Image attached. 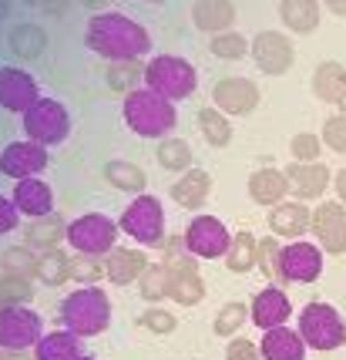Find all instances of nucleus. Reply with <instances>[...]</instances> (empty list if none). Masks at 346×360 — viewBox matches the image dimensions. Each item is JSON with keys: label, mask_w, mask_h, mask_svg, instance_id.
<instances>
[{"label": "nucleus", "mask_w": 346, "mask_h": 360, "mask_svg": "<svg viewBox=\"0 0 346 360\" xmlns=\"http://www.w3.org/2000/svg\"><path fill=\"white\" fill-rule=\"evenodd\" d=\"M44 44H48L44 31H41V27H31V24H24V27H17V31L11 34V47H14L20 58H27V61L41 58Z\"/></svg>", "instance_id": "4c0bfd02"}, {"label": "nucleus", "mask_w": 346, "mask_h": 360, "mask_svg": "<svg viewBox=\"0 0 346 360\" xmlns=\"http://www.w3.org/2000/svg\"><path fill=\"white\" fill-rule=\"evenodd\" d=\"M81 4H88V7H105V0H81Z\"/></svg>", "instance_id": "5fc2aeb1"}, {"label": "nucleus", "mask_w": 346, "mask_h": 360, "mask_svg": "<svg viewBox=\"0 0 346 360\" xmlns=\"http://www.w3.org/2000/svg\"><path fill=\"white\" fill-rule=\"evenodd\" d=\"M152 266V259L142 250H128V246H114L105 256V273L114 286H128V283L142 280V273Z\"/></svg>", "instance_id": "412c9836"}, {"label": "nucleus", "mask_w": 346, "mask_h": 360, "mask_svg": "<svg viewBox=\"0 0 346 360\" xmlns=\"http://www.w3.org/2000/svg\"><path fill=\"white\" fill-rule=\"evenodd\" d=\"M145 84L152 91L165 94L168 101H182L199 88V71L192 68L185 58H175V54H158L145 64Z\"/></svg>", "instance_id": "39448f33"}, {"label": "nucleus", "mask_w": 346, "mask_h": 360, "mask_svg": "<svg viewBox=\"0 0 346 360\" xmlns=\"http://www.w3.org/2000/svg\"><path fill=\"white\" fill-rule=\"evenodd\" d=\"M37 81L24 71V68H14V64H4L0 68V108L14 111V115H24L27 108L37 105Z\"/></svg>", "instance_id": "4468645a"}, {"label": "nucleus", "mask_w": 346, "mask_h": 360, "mask_svg": "<svg viewBox=\"0 0 346 360\" xmlns=\"http://www.w3.org/2000/svg\"><path fill=\"white\" fill-rule=\"evenodd\" d=\"M155 158L165 172H189L192 169V148L185 139H161L155 148Z\"/></svg>", "instance_id": "72a5a7b5"}, {"label": "nucleus", "mask_w": 346, "mask_h": 360, "mask_svg": "<svg viewBox=\"0 0 346 360\" xmlns=\"http://www.w3.org/2000/svg\"><path fill=\"white\" fill-rule=\"evenodd\" d=\"M84 44L105 61H142L152 54V34L121 11H101L88 20Z\"/></svg>", "instance_id": "f257e3e1"}, {"label": "nucleus", "mask_w": 346, "mask_h": 360, "mask_svg": "<svg viewBox=\"0 0 346 360\" xmlns=\"http://www.w3.org/2000/svg\"><path fill=\"white\" fill-rule=\"evenodd\" d=\"M313 226V212L302 202H279L269 209V229L279 239H296Z\"/></svg>", "instance_id": "b1692460"}, {"label": "nucleus", "mask_w": 346, "mask_h": 360, "mask_svg": "<svg viewBox=\"0 0 346 360\" xmlns=\"http://www.w3.org/2000/svg\"><path fill=\"white\" fill-rule=\"evenodd\" d=\"M108 273H105V259H98V256H71V280L81 283V286H98V283L105 280Z\"/></svg>", "instance_id": "a19ab883"}, {"label": "nucleus", "mask_w": 346, "mask_h": 360, "mask_svg": "<svg viewBox=\"0 0 346 360\" xmlns=\"http://www.w3.org/2000/svg\"><path fill=\"white\" fill-rule=\"evenodd\" d=\"M323 141H326V148L346 155V115L326 118V125H323Z\"/></svg>", "instance_id": "de8ad7c7"}, {"label": "nucleus", "mask_w": 346, "mask_h": 360, "mask_svg": "<svg viewBox=\"0 0 346 360\" xmlns=\"http://www.w3.org/2000/svg\"><path fill=\"white\" fill-rule=\"evenodd\" d=\"M212 101L225 115H249L259 105V88L246 78H222L212 88Z\"/></svg>", "instance_id": "f3484780"}, {"label": "nucleus", "mask_w": 346, "mask_h": 360, "mask_svg": "<svg viewBox=\"0 0 346 360\" xmlns=\"http://www.w3.org/2000/svg\"><path fill=\"white\" fill-rule=\"evenodd\" d=\"M17 222H20V209L14 205V199L0 195V236H4V233H14Z\"/></svg>", "instance_id": "8fccbe9b"}, {"label": "nucleus", "mask_w": 346, "mask_h": 360, "mask_svg": "<svg viewBox=\"0 0 346 360\" xmlns=\"http://www.w3.org/2000/svg\"><path fill=\"white\" fill-rule=\"evenodd\" d=\"M249 54H252V61H255V68L262 75H272V78H283L286 71L293 68V61H296L293 41L279 31H259L252 37Z\"/></svg>", "instance_id": "f8f14e48"}, {"label": "nucleus", "mask_w": 346, "mask_h": 360, "mask_svg": "<svg viewBox=\"0 0 346 360\" xmlns=\"http://www.w3.org/2000/svg\"><path fill=\"white\" fill-rule=\"evenodd\" d=\"M185 246H189L192 256H199V259H219L225 256L229 250V243H232V233L222 226V219L215 216H192L189 226H185Z\"/></svg>", "instance_id": "9b49d317"}, {"label": "nucleus", "mask_w": 346, "mask_h": 360, "mask_svg": "<svg viewBox=\"0 0 346 360\" xmlns=\"http://www.w3.org/2000/svg\"><path fill=\"white\" fill-rule=\"evenodd\" d=\"M199 128H202V139L212 148H225L232 141V125H229V115L219 108H202L199 111Z\"/></svg>", "instance_id": "f704fd0d"}, {"label": "nucleus", "mask_w": 346, "mask_h": 360, "mask_svg": "<svg viewBox=\"0 0 346 360\" xmlns=\"http://www.w3.org/2000/svg\"><path fill=\"white\" fill-rule=\"evenodd\" d=\"M118 226H121V233L131 236L138 246H165L168 239H165V209H161V202H158L155 195H148V192H142V195H135L131 202H128V209L121 212V219H118Z\"/></svg>", "instance_id": "423d86ee"}, {"label": "nucleus", "mask_w": 346, "mask_h": 360, "mask_svg": "<svg viewBox=\"0 0 346 360\" xmlns=\"http://www.w3.org/2000/svg\"><path fill=\"white\" fill-rule=\"evenodd\" d=\"M192 24L202 34H212V37L222 31H232L236 7H232V0H195L192 4Z\"/></svg>", "instance_id": "5701e85b"}, {"label": "nucleus", "mask_w": 346, "mask_h": 360, "mask_svg": "<svg viewBox=\"0 0 346 360\" xmlns=\"http://www.w3.org/2000/svg\"><path fill=\"white\" fill-rule=\"evenodd\" d=\"M299 337L313 350H336L346 344V323L330 303H306L299 310Z\"/></svg>", "instance_id": "6e6552de"}, {"label": "nucleus", "mask_w": 346, "mask_h": 360, "mask_svg": "<svg viewBox=\"0 0 346 360\" xmlns=\"http://www.w3.org/2000/svg\"><path fill=\"white\" fill-rule=\"evenodd\" d=\"M138 78H145V68H138V61H108L105 81H108L111 91H135Z\"/></svg>", "instance_id": "c9c22d12"}, {"label": "nucleus", "mask_w": 346, "mask_h": 360, "mask_svg": "<svg viewBox=\"0 0 346 360\" xmlns=\"http://www.w3.org/2000/svg\"><path fill=\"white\" fill-rule=\"evenodd\" d=\"M81 354V337L71 330H51L34 347V360H78Z\"/></svg>", "instance_id": "cd10ccee"}, {"label": "nucleus", "mask_w": 346, "mask_h": 360, "mask_svg": "<svg viewBox=\"0 0 346 360\" xmlns=\"http://www.w3.org/2000/svg\"><path fill=\"white\" fill-rule=\"evenodd\" d=\"M0 360H24V357H20V354H11V350H4V347H0Z\"/></svg>", "instance_id": "864d4df0"}, {"label": "nucleus", "mask_w": 346, "mask_h": 360, "mask_svg": "<svg viewBox=\"0 0 346 360\" xmlns=\"http://www.w3.org/2000/svg\"><path fill=\"white\" fill-rule=\"evenodd\" d=\"M34 263H37V259H34L31 246H11V250H4V256H0L4 273H14V276H31Z\"/></svg>", "instance_id": "c03bdc74"}, {"label": "nucleus", "mask_w": 346, "mask_h": 360, "mask_svg": "<svg viewBox=\"0 0 346 360\" xmlns=\"http://www.w3.org/2000/svg\"><path fill=\"white\" fill-rule=\"evenodd\" d=\"M7 14V0H0V17Z\"/></svg>", "instance_id": "6e6d98bb"}, {"label": "nucleus", "mask_w": 346, "mask_h": 360, "mask_svg": "<svg viewBox=\"0 0 346 360\" xmlns=\"http://www.w3.org/2000/svg\"><path fill=\"white\" fill-rule=\"evenodd\" d=\"M259 269L266 273L269 280L286 283L283 280V246L276 243V236H269V239L259 243Z\"/></svg>", "instance_id": "37998d69"}, {"label": "nucleus", "mask_w": 346, "mask_h": 360, "mask_svg": "<svg viewBox=\"0 0 346 360\" xmlns=\"http://www.w3.org/2000/svg\"><path fill=\"white\" fill-rule=\"evenodd\" d=\"M323 4H326V11H330V14L346 17V0H323Z\"/></svg>", "instance_id": "603ef678"}, {"label": "nucleus", "mask_w": 346, "mask_h": 360, "mask_svg": "<svg viewBox=\"0 0 346 360\" xmlns=\"http://www.w3.org/2000/svg\"><path fill=\"white\" fill-rule=\"evenodd\" d=\"M286 179H289V188L302 199H319L326 186H333V172L323 165V162H293L286 169Z\"/></svg>", "instance_id": "aec40b11"}, {"label": "nucleus", "mask_w": 346, "mask_h": 360, "mask_svg": "<svg viewBox=\"0 0 346 360\" xmlns=\"http://www.w3.org/2000/svg\"><path fill=\"white\" fill-rule=\"evenodd\" d=\"M44 337L41 316L31 307L17 303V307H0V347L11 354H24L37 347V340Z\"/></svg>", "instance_id": "9d476101"}, {"label": "nucleus", "mask_w": 346, "mask_h": 360, "mask_svg": "<svg viewBox=\"0 0 346 360\" xmlns=\"http://www.w3.org/2000/svg\"><path fill=\"white\" fill-rule=\"evenodd\" d=\"M313 91L326 105H346V68L340 61H323L313 75Z\"/></svg>", "instance_id": "bb28decb"}, {"label": "nucleus", "mask_w": 346, "mask_h": 360, "mask_svg": "<svg viewBox=\"0 0 346 360\" xmlns=\"http://www.w3.org/2000/svg\"><path fill=\"white\" fill-rule=\"evenodd\" d=\"M121 226L101 212H88L67 226V246L81 256H108L118 246Z\"/></svg>", "instance_id": "1a4fd4ad"}, {"label": "nucleus", "mask_w": 346, "mask_h": 360, "mask_svg": "<svg viewBox=\"0 0 346 360\" xmlns=\"http://www.w3.org/2000/svg\"><path fill=\"white\" fill-rule=\"evenodd\" d=\"M20 118H24V125H20L24 135L37 141V145H44V148L61 145L71 135V115H67V108L58 98H37V105L27 108Z\"/></svg>", "instance_id": "0eeeda50"}, {"label": "nucleus", "mask_w": 346, "mask_h": 360, "mask_svg": "<svg viewBox=\"0 0 346 360\" xmlns=\"http://www.w3.org/2000/svg\"><path fill=\"white\" fill-rule=\"evenodd\" d=\"M78 360H95V357H91V354H81V357Z\"/></svg>", "instance_id": "4d7b16f0"}, {"label": "nucleus", "mask_w": 346, "mask_h": 360, "mask_svg": "<svg viewBox=\"0 0 346 360\" xmlns=\"http://www.w3.org/2000/svg\"><path fill=\"white\" fill-rule=\"evenodd\" d=\"M323 273V250L313 243H289L283 246V280L286 283H313Z\"/></svg>", "instance_id": "dca6fc26"}, {"label": "nucleus", "mask_w": 346, "mask_h": 360, "mask_svg": "<svg viewBox=\"0 0 346 360\" xmlns=\"http://www.w3.org/2000/svg\"><path fill=\"white\" fill-rule=\"evenodd\" d=\"M14 205L20 209V216L27 219H44L54 212V192H51L48 182H41L37 175L34 179H17L14 186Z\"/></svg>", "instance_id": "6ab92c4d"}, {"label": "nucleus", "mask_w": 346, "mask_h": 360, "mask_svg": "<svg viewBox=\"0 0 346 360\" xmlns=\"http://www.w3.org/2000/svg\"><path fill=\"white\" fill-rule=\"evenodd\" d=\"M138 327H145V330H152V333H172L175 327H178V320H175L165 307H148L142 316H138Z\"/></svg>", "instance_id": "a18cd8bd"}, {"label": "nucleus", "mask_w": 346, "mask_h": 360, "mask_svg": "<svg viewBox=\"0 0 346 360\" xmlns=\"http://www.w3.org/2000/svg\"><path fill=\"white\" fill-rule=\"evenodd\" d=\"M121 115H125V125L138 135V139H168L172 128L178 125V111L175 105L165 98V94L152 91V88H135V91L125 94V105H121Z\"/></svg>", "instance_id": "f03ea898"}, {"label": "nucleus", "mask_w": 346, "mask_h": 360, "mask_svg": "<svg viewBox=\"0 0 346 360\" xmlns=\"http://www.w3.org/2000/svg\"><path fill=\"white\" fill-rule=\"evenodd\" d=\"M249 44H252V41H246L242 34L222 31V34H215V37L208 41V51H212L215 58H222V61H239V58H246Z\"/></svg>", "instance_id": "58836bf2"}, {"label": "nucleus", "mask_w": 346, "mask_h": 360, "mask_svg": "<svg viewBox=\"0 0 346 360\" xmlns=\"http://www.w3.org/2000/svg\"><path fill=\"white\" fill-rule=\"evenodd\" d=\"M279 20L293 34H313L319 27V0H283Z\"/></svg>", "instance_id": "c85d7f7f"}, {"label": "nucleus", "mask_w": 346, "mask_h": 360, "mask_svg": "<svg viewBox=\"0 0 346 360\" xmlns=\"http://www.w3.org/2000/svg\"><path fill=\"white\" fill-rule=\"evenodd\" d=\"M105 179H108L114 188H121V192H131V195H142L145 186H148V179L138 165H131L125 158H114L105 165Z\"/></svg>", "instance_id": "473e14b6"}, {"label": "nucleus", "mask_w": 346, "mask_h": 360, "mask_svg": "<svg viewBox=\"0 0 346 360\" xmlns=\"http://www.w3.org/2000/svg\"><path fill=\"white\" fill-rule=\"evenodd\" d=\"M31 297H34L31 276H14V273L0 276V307H17V303H27Z\"/></svg>", "instance_id": "ea45409f"}, {"label": "nucleus", "mask_w": 346, "mask_h": 360, "mask_svg": "<svg viewBox=\"0 0 346 360\" xmlns=\"http://www.w3.org/2000/svg\"><path fill=\"white\" fill-rule=\"evenodd\" d=\"M34 276L44 286H61V283L71 280V256H64L58 246L44 250L37 256V263H34Z\"/></svg>", "instance_id": "7c9ffc66"}, {"label": "nucleus", "mask_w": 346, "mask_h": 360, "mask_svg": "<svg viewBox=\"0 0 346 360\" xmlns=\"http://www.w3.org/2000/svg\"><path fill=\"white\" fill-rule=\"evenodd\" d=\"M165 269H168V300H175L178 307H195L205 300V280L195 256L189 252L185 239H168L165 243Z\"/></svg>", "instance_id": "20e7f679"}, {"label": "nucleus", "mask_w": 346, "mask_h": 360, "mask_svg": "<svg viewBox=\"0 0 346 360\" xmlns=\"http://www.w3.org/2000/svg\"><path fill=\"white\" fill-rule=\"evenodd\" d=\"M67 226L71 222H64L61 216H44V219H34L31 229H27V246L31 250H54L61 239H67Z\"/></svg>", "instance_id": "2f4dec72"}, {"label": "nucleus", "mask_w": 346, "mask_h": 360, "mask_svg": "<svg viewBox=\"0 0 346 360\" xmlns=\"http://www.w3.org/2000/svg\"><path fill=\"white\" fill-rule=\"evenodd\" d=\"M138 293L148 303H158V300L168 297V269H165V263H152L145 269L142 280H138Z\"/></svg>", "instance_id": "e433bc0d"}, {"label": "nucleus", "mask_w": 346, "mask_h": 360, "mask_svg": "<svg viewBox=\"0 0 346 360\" xmlns=\"http://www.w3.org/2000/svg\"><path fill=\"white\" fill-rule=\"evenodd\" d=\"M259 354L262 360H306V340L299 337V330L272 327L262 333L259 340Z\"/></svg>", "instance_id": "4be33fe9"}, {"label": "nucleus", "mask_w": 346, "mask_h": 360, "mask_svg": "<svg viewBox=\"0 0 346 360\" xmlns=\"http://www.w3.org/2000/svg\"><path fill=\"white\" fill-rule=\"evenodd\" d=\"M225 360H262V354H259V344H252L246 337H236L225 347Z\"/></svg>", "instance_id": "09e8293b"}, {"label": "nucleus", "mask_w": 346, "mask_h": 360, "mask_svg": "<svg viewBox=\"0 0 346 360\" xmlns=\"http://www.w3.org/2000/svg\"><path fill=\"white\" fill-rule=\"evenodd\" d=\"M289 152H293L296 162H319V155H323V139L302 131V135H296V139L289 141Z\"/></svg>", "instance_id": "49530a36"}, {"label": "nucleus", "mask_w": 346, "mask_h": 360, "mask_svg": "<svg viewBox=\"0 0 346 360\" xmlns=\"http://www.w3.org/2000/svg\"><path fill=\"white\" fill-rule=\"evenodd\" d=\"M61 323L64 330L78 337H98L111 323V300L101 286H81L67 293L61 303Z\"/></svg>", "instance_id": "7ed1b4c3"}, {"label": "nucleus", "mask_w": 346, "mask_h": 360, "mask_svg": "<svg viewBox=\"0 0 346 360\" xmlns=\"http://www.w3.org/2000/svg\"><path fill=\"white\" fill-rule=\"evenodd\" d=\"M208 192H212V175L205 172V169H195V165H192L189 172H182L178 182H172V199L182 209H202Z\"/></svg>", "instance_id": "393cba45"}, {"label": "nucleus", "mask_w": 346, "mask_h": 360, "mask_svg": "<svg viewBox=\"0 0 346 360\" xmlns=\"http://www.w3.org/2000/svg\"><path fill=\"white\" fill-rule=\"evenodd\" d=\"M48 148L37 145V141L24 139V141H11L0 155V172L11 175V179H34L48 169Z\"/></svg>", "instance_id": "ddd939ff"}, {"label": "nucleus", "mask_w": 346, "mask_h": 360, "mask_svg": "<svg viewBox=\"0 0 346 360\" xmlns=\"http://www.w3.org/2000/svg\"><path fill=\"white\" fill-rule=\"evenodd\" d=\"M289 316H293V303H289V297H286L279 286H269L262 293H255V300H252V307H249V320L262 333L272 327H283Z\"/></svg>", "instance_id": "a211bd4d"}, {"label": "nucleus", "mask_w": 346, "mask_h": 360, "mask_svg": "<svg viewBox=\"0 0 346 360\" xmlns=\"http://www.w3.org/2000/svg\"><path fill=\"white\" fill-rule=\"evenodd\" d=\"M333 188H336V195H340V202L346 205V169H340V172L333 175Z\"/></svg>", "instance_id": "3c124183"}, {"label": "nucleus", "mask_w": 346, "mask_h": 360, "mask_svg": "<svg viewBox=\"0 0 346 360\" xmlns=\"http://www.w3.org/2000/svg\"><path fill=\"white\" fill-rule=\"evenodd\" d=\"M313 236L319 239V250L330 256L346 252V205L343 202H323L313 209Z\"/></svg>", "instance_id": "2eb2a0df"}, {"label": "nucleus", "mask_w": 346, "mask_h": 360, "mask_svg": "<svg viewBox=\"0 0 346 360\" xmlns=\"http://www.w3.org/2000/svg\"><path fill=\"white\" fill-rule=\"evenodd\" d=\"M289 192V179L279 169H255L249 175V195L259 205H279Z\"/></svg>", "instance_id": "a878e982"}, {"label": "nucleus", "mask_w": 346, "mask_h": 360, "mask_svg": "<svg viewBox=\"0 0 346 360\" xmlns=\"http://www.w3.org/2000/svg\"><path fill=\"white\" fill-rule=\"evenodd\" d=\"M148 4H161V0H148Z\"/></svg>", "instance_id": "13d9d810"}, {"label": "nucleus", "mask_w": 346, "mask_h": 360, "mask_svg": "<svg viewBox=\"0 0 346 360\" xmlns=\"http://www.w3.org/2000/svg\"><path fill=\"white\" fill-rule=\"evenodd\" d=\"M225 266L232 273H249L252 266H259V243L249 229H239L232 233V243L225 250Z\"/></svg>", "instance_id": "c756f323"}, {"label": "nucleus", "mask_w": 346, "mask_h": 360, "mask_svg": "<svg viewBox=\"0 0 346 360\" xmlns=\"http://www.w3.org/2000/svg\"><path fill=\"white\" fill-rule=\"evenodd\" d=\"M246 316H249V310H246V303H225L219 314H215V320H212V330H215V337H232L242 323H246Z\"/></svg>", "instance_id": "79ce46f5"}]
</instances>
